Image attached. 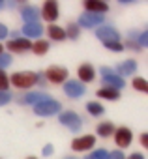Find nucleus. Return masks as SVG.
<instances>
[{"label": "nucleus", "instance_id": "nucleus-1", "mask_svg": "<svg viewBox=\"0 0 148 159\" xmlns=\"http://www.w3.org/2000/svg\"><path fill=\"white\" fill-rule=\"evenodd\" d=\"M10 81L15 88H30L38 83V75L30 71H21V73H13Z\"/></svg>", "mask_w": 148, "mask_h": 159}, {"label": "nucleus", "instance_id": "nucleus-2", "mask_svg": "<svg viewBox=\"0 0 148 159\" xmlns=\"http://www.w3.org/2000/svg\"><path fill=\"white\" fill-rule=\"evenodd\" d=\"M34 112L39 114V116H51V114H56V112H60V103L54 101L53 98H47L45 101L34 105Z\"/></svg>", "mask_w": 148, "mask_h": 159}, {"label": "nucleus", "instance_id": "nucleus-3", "mask_svg": "<svg viewBox=\"0 0 148 159\" xmlns=\"http://www.w3.org/2000/svg\"><path fill=\"white\" fill-rule=\"evenodd\" d=\"M58 118H60V124L66 125V127H69L71 131H79L81 125H83L79 114H77V112H73V111H66V112H62Z\"/></svg>", "mask_w": 148, "mask_h": 159}, {"label": "nucleus", "instance_id": "nucleus-4", "mask_svg": "<svg viewBox=\"0 0 148 159\" xmlns=\"http://www.w3.org/2000/svg\"><path fill=\"white\" fill-rule=\"evenodd\" d=\"M45 75H47V79H49L51 83L60 84V83H64L66 79H67V69L66 67H58V66H51L45 71Z\"/></svg>", "mask_w": 148, "mask_h": 159}, {"label": "nucleus", "instance_id": "nucleus-5", "mask_svg": "<svg viewBox=\"0 0 148 159\" xmlns=\"http://www.w3.org/2000/svg\"><path fill=\"white\" fill-rule=\"evenodd\" d=\"M94 144H96V137L85 135V137H79V139H73L71 148L75 150V152H85V150H90Z\"/></svg>", "mask_w": 148, "mask_h": 159}, {"label": "nucleus", "instance_id": "nucleus-6", "mask_svg": "<svg viewBox=\"0 0 148 159\" xmlns=\"http://www.w3.org/2000/svg\"><path fill=\"white\" fill-rule=\"evenodd\" d=\"M96 36L105 43V41H116V43H120V34L113 28V26H99L98 30H96Z\"/></svg>", "mask_w": 148, "mask_h": 159}, {"label": "nucleus", "instance_id": "nucleus-7", "mask_svg": "<svg viewBox=\"0 0 148 159\" xmlns=\"http://www.w3.org/2000/svg\"><path fill=\"white\" fill-rule=\"evenodd\" d=\"M103 23V15H94V13H83L79 17V26L85 28H92V26H99Z\"/></svg>", "mask_w": 148, "mask_h": 159}, {"label": "nucleus", "instance_id": "nucleus-8", "mask_svg": "<svg viewBox=\"0 0 148 159\" xmlns=\"http://www.w3.org/2000/svg\"><path fill=\"white\" fill-rule=\"evenodd\" d=\"M64 92H66L69 98H81V96L85 94V86H83L79 81H66Z\"/></svg>", "mask_w": 148, "mask_h": 159}, {"label": "nucleus", "instance_id": "nucleus-9", "mask_svg": "<svg viewBox=\"0 0 148 159\" xmlns=\"http://www.w3.org/2000/svg\"><path fill=\"white\" fill-rule=\"evenodd\" d=\"M8 49H10L12 52H25V51L32 49V43H30V39H26V38H13V41L8 43Z\"/></svg>", "mask_w": 148, "mask_h": 159}, {"label": "nucleus", "instance_id": "nucleus-10", "mask_svg": "<svg viewBox=\"0 0 148 159\" xmlns=\"http://www.w3.org/2000/svg\"><path fill=\"white\" fill-rule=\"evenodd\" d=\"M131 139H133V135H131V131H129L127 127L114 129V140H116V144H118L120 148H126V146H129Z\"/></svg>", "mask_w": 148, "mask_h": 159}, {"label": "nucleus", "instance_id": "nucleus-11", "mask_svg": "<svg viewBox=\"0 0 148 159\" xmlns=\"http://www.w3.org/2000/svg\"><path fill=\"white\" fill-rule=\"evenodd\" d=\"M85 8H86V13H94V15H103L109 6L105 2H99V0H88V2H85Z\"/></svg>", "mask_w": 148, "mask_h": 159}, {"label": "nucleus", "instance_id": "nucleus-12", "mask_svg": "<svg viewBox=\"0 0 148 159\" xmlns=\"http://www.w3.org/2000/svg\"><path fill=\"white\" fill-rule=\"evenodd\" d=\"M41 15H43V19L45 21H56L58 19V4L56 2H53V0H51V2H45L43 4V11H41Z\"/></svg>", "mask_w": 148, "mask_h": 159}, {"label": "nucleus", "instance_id": "nucleus-13", "mask_svg": "<svg viewBox=\"0 0 148 159\" xmlns=\"http://www.w3.org/2000/svg\"><path fill=\"white\" fill-rule=\"evenodd\" d=\"M94 77H96V73H94V67H92L90 64H83V66L79 67V79H81L79 83H81V84L94 81Z\"/></svg>", "mask_w": 148, "mask_h": 159}, {"label": "nucleus", "instance_id": "nucleus-14", "mask_svg": "<svg viewBox=\"0 0 148 159\" xmlns=\"http://www.w3.org/2000/svg\"><path fill=\"white\" fill-rule=\"evenodd\" d=\"M23 34L26 38H39L43 34V26H39V23H28L23 26Z\"/></svg>", "mask_w": 148, "mask_h": 159}, {"label": "nucleus", "instance_id": "nucleus-15", "mask_svg": "<svg viewBox=\"0 0 148 159\" xmlns=\"http://www.w3.org/2000/svg\"><path fill=\"white\" fill-rule=\"evenodd\" d=\"M103 83H105V84H109V88L118 90V88H122V86H124V77H120V75H116V73H109V75H105V77H103Z\"/></svg>", "mask_w": 148, "mask_h": 159}, {"label": "nucleus", "instance_id": "nucleus-16", "mask_svg": "<svg viewBox=\"0 0 148 159\" xmlns=\"http://www.w3.org/2000/svg\"><path fill=\"white\" fill-rule=\"evenodd\" d=\"M118 71H120V77L122 75H131L133 71H137V62L135 60H126L118 66Z\"/></svg>", "mask_w": 148, "mask_h": 159}, {"label": "nucleus", "instance_id": "nucleus-17", "mask_svg": "<svg viewBox=\"0 0 148 159\" xmlns=\"http://www.w3.org/2000/svg\"><path fill=\"white\" fill-rule=\"evenodd\" d=\"M49 96H43V94H39V92H32V94H26L25 98H23V101L21 103H30V105H38V103H41V101H45Z\"/></svg>", "mask_w": 148, "mask_h": 159}, {"label": "nucleus", "instance_id": "nucleus-18", "mask_svg": "<svg viewBox=\"0 0 148 159\" xmlns=\"http://www.w3.org/2000/svg\"><path fill=\"white\" fill-rule=\"evenodd\" d=\"M47 34H49V38L54 39V41H62V39L66 38V32H64L60 26H56V25H51V26L47 28Z\"/></svg>", "mask_w": 148, "mask_h": 159}, {"label": "nucleus", "instance_id": "nucleus-19", "mask_svg": "<svg viewBox=\"0 0 148 159\" xmlns=\"http://www.w3.org/2000/svg\"><path fill=\"white\" fill-rule=\"evenodd\" d=\"M98 96L99 98H103V99H118L120 98V92L118 90H114V88H109V86H105V88H101V90H98Z\"/></svg>", "mask_w": 148, "mask_h": 159}, {"label": "nucleus", "instance_id": "nucleus-20", "mask_svg": "<svg viewBox=\"0 0 148 159\" xmlns=\"http://www.w3.org/2000/svg\"><path fill=\"white\" fill-rule=\"evenodd\" d=\"M21 13H23V19L26 21V25H28V23H38L39 13H38V10H36V8H25Z\"/></svg>", "mask_w": 148, "mask_h": 159}, {"label": "nucleus", "instance_id": "nucleus-21", "mask_svg": "<svg viewBox=\"0 0 148 159\" xmlns=\"http://www.w3.org/2000/svg\"><path fill=\"white\" fill-rule=\"evenodd\" d=\"M113 131H114V125L111 122H103V124L98 125V135L99 137H109V135H113Z\"/></svg>", "mask_w": 148, "mask_h": 159}, {"label": "nucleus", "instance_id": "nucleus-22", "mask_svg": "<svg viewBox=\"0 0 148 159\" xmlns=\"http://www.w3.org/2000/svg\"><path fill=\"white\" fill-rule=\"evenodd\" d=\"M86 111H88L92 116H101V114H103V107H101L99 103H96V101L86 103Z\"/></svg>", "mask_w": 148, "mask_h": 159}, {"label": "nucleus", "instance_id": "nucleus-23", "mask_svg": "<svg viewBox=\"0 0 148 159\" xmlns=\"http://www.w3.org/2000/svg\"><path fill=\"white\" fill-rule=\"evenodd\" d=\"M32 51H34L36 54H45V52L49 51V43H47V41H36V43L32 45Z\"/></svg>", "mask_w": 148, "mask_h": 159}, {"label": "nucleus", "instance_id": "nucleus-24", "mask_svg": "<svg viewBox=\"0 0 148 159\" xmlns=\"http://www.w3.org/2000/svg\"><path fill=\"white\" fill-rule=\"evenodd\" d=\"M133 88L139 90V92H148V84H146L144 79H135V81H133Z\"/></svg>", "mask_w": 148, "mask_h": 159}, {"label": "nucleus", "instance_id": "nucleus-25", "mask_svg": "<svg viewBox=\"0 0 148 159\" xmlns=\"http://www.w3.org/2000/svg\"><path fill=\"white\" fill-rule=\"evenodd\" d=\"M8 86H10V79L4 71H0V92H8Z\"/></svg>", "mask_w": 148, "mask_h": 159}, {"label": "nucleus", "instance_id": "nucleus-26", "mask_svg": "<svg viewBox=\"0 0 148 159\" xmlns=\"http://www.w3.org/2000/svg\"><path fill=\"white\" fill-rule=\"evenodd\" d=\"M103 45H105L107 49H111V51H114V52H120V51L124 49V45H122V43H116V41H105Z\"/></svg>", "mask_w": 148, "mask_h": 159}, {"label": "nucleus", "instance_id": "nucleus-27", "mask_svg": "<svg viewBox=\"0 0 148 159\" xmlns=\"http://www.w3.org/2000/svg\"><path fill=\"white\" fill-rule=\"evenodd\" d=\"M12 64V56L10 54H0V71H2L4 67H8Z\"/></svg>", "mask_w": 148, "mask_h": 159}, {"label": "nucleus", "instance_id": "nucleus-28", "mask_svg": "<svg viewBox=\"0 0 148 159\" xmlns=\"http://www.w3.org/2000/svg\"><path fill=\"white\" fill-rule=\"evenodd\" d=\"M66 36H69L71 39L79 38V26H75V25H69V26H67V34H66Z\"/></svg>", "mask_w": 148, "mask_h": 159}, {"label": "nucleus", "instance_id": "nucleus-29", "mask_svg": "<svg viewBox=\"0 0 148 159\" xmlns=\"http://www.w3.org/2000/svg\"><path fill=\"white\" fill-rule=\"evenodd\" d=\"M10 101H12V94L10 92H0V107L10 103Z\"/></svg>", "mask_w": 148, "mask_h": 159}, {"label": "nucleus", "instance_id": "nucleus-30", "mask_svg": "<svg viewBox=\"0 0 148 159\" xmlns=\"http://www.w3.org/2000/svg\"><path fill=\"white\" fill-rule=\"evenodd\" d=\"M92 157H94V159H109V153H107L105 150H96V152L92 153Z\"/></svg>", "mask_w": 148, "mask_h": 159}, {"label": "nucleus", "instance_id": "nucleus-31", "mask_svg": "<svg viewBox=\"0 0 148 159\" xmlns=\"http://www.w3.org/2000/svg\"><path fill=\"white\" fill-rule=\"evenodd\" d=\"M109 159H126V157H124V153H122L120 150H116V152L109 153Z\"/></svg>", "mask_w": 148, "mask_h": 159}, {"label": "nucleus", "instance_id": "nucleus-32", "mask_svg": "<svg viewBox=\"0 0 148 159\" xmlns=\"http://www.w3.org/2000/svg\"><path fill=\"white\" fill-rule=\"evenodd\" d=\"M146 39H148V36H146V32H142V34L139 36V45H141V47H144V45L148 43Z\"/></svg>", "mask_w": 148, "mask_h": 159}, {"label": "nucleus", "instance_id": "nucleus-33", "mask_svg": "<svg viewBox=\"0 0 148 159\" xmlns=\"http://www.w3.org/2000/svg\"><path fill=\"white\" fill-rule=\"evenodd\" d=\"M6 36H8V28H6L2 23H0V39H4Z\"/></svg>", "mask_w": 148, "mask_h": 159}, {"label": "nucleus", "instance_id": "nucleus-34", "mask_svg": "<svg viewBox=\"0 0 148 159\" xmlns=\"http://www.w3.org/2000/svg\"><path fill=\"white\" fill-rule=\"evenodd\" d=\"M51 153H53V148H51V146L47 144V146L43 148V155H51Z\"/></svg>", "mask_w": 148, "mask_h": 159}, {"label": "nucleus", "instance_id": "nucleus-35", "mask_svg": "<svg viewBox=\"0 0 148 159\" xmlns=\"http://www.w3.org/2000/svg\"><path fill=\"white\" fill-rule=\"evenodd\" d=\"M127 159H144V155H142V153H131Z\"/></svg>", "mask_w": 148, "mask_h": 159}, {"label": "nucleus", "instance_id": "nucleus-36", "mask_svg": "<svg viewBox=\"0 0 148 159\" xmlns=\"http://www.w3.org/2000/svg\"><path fill=\"white\" fill-rule=\"evenodd\" d=\"M109 73H113V69L111 67H101V75L105 77V75H109Z\"/></svg>", "mask_w": 148, "mask_h": 159}, {"label": "nucleus", "instance_id": "nucleus-37", "mask_svg": "<svg viewBox=\"0 0 148 159\" xmlns=\"http://www.w3.org/2000/svg\"><path fill=\"white\" fill-rule=\"evenodd\" d=\"M141 144L142 146H148V137L146 135H141Z\"/></svg>", "mask_w": 148, "mask_h": 159}, {"label": "nucleus", "instance_id": "nucleus-38", "mask_svg": "<svg viewBox=\"0 0 148 159\" xmlns=\"http://www.w3.org/2000/svg\"><path fill=\"white\" fill-rule=\"evenodd\" d=\"M86 159H94V157H92V155H88V157H86Z\"/></svg>", "mask_w": 148, "mask_h": 159}, {"label": "nucleus", "instance_id": "nucleus-39", "mask_svg": "<svg viewBox=\"0 0 148 159\" xmlns=\"http://www.w3.org/2000/svg\"><path fill=\"white\" fill-rule=\"evenodd\" d=\"M0 54H2V45H0Z\"/></svg>", "mask_w": 148, "mask_h": 159}, {"label": "nucleus", "instance_id": "nucleus-40", "mask_svg": "<svg viewBox=\"0 0 148 159\" xmlns=\"http://www.w3.org/2000/svg\"><path fill=\"white\" fill-rule=\"evenodd\" d=\"M28 159H36V157H28Z\"/></svg>", "mask_w": 148, "mask_h": 159}, {"label": "nucleus", "instance_id": "nucleus-41", "mask_svg": "<svg viewBox=\"0 0 148 159\" xmlns=\"http://www.w3.org/2000/svg\"><path fill=\"white\" fill-rule=\"evenodd\" d=\"M66 159H73V157H66Z\"/></svg>", "mask_w": 148, "mask_h": 159}, {"label": "nucleus", "instance_id": "nucleus-42", "mask_svg": "<svg viewBox=\"0 0 148 159\" xmlns=\"http://www.w3.org/2000/svg\"><path fill=\"white\" fill-rule=\"evenodd\" d=\"M0 8H2V2H0Z\"/></svg>", "mask_w": 148, "mask_h": 159}]
</instances>
